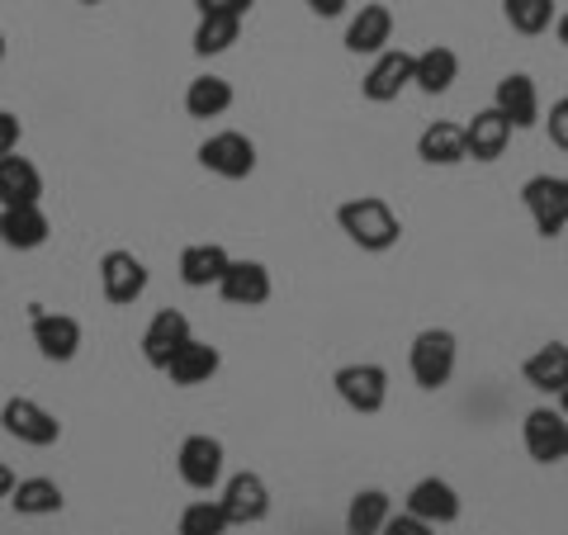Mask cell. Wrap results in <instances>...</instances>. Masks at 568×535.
<instances>
[{"mask_svg": "<svg viewBox=\"0 0 568 535\" xmlns=\"http://www.w3.org/2000/svg\"><path fill=\"white\" fill-rule=\"evenodd\" d=\"M336 228L346 233L351 246H361L369 256H384L394 252L398 238H403V219L394 213V204L384 194H355V200L336 204Z\"/></svg>", "mask_w": 568, "mask_h": 535, "instance_id": "1", "label": "cell"}, {"mask_svg": "<svg viewBox=\"0 0 568 535\" xmlns=\"http://www.w3.org/2000/svg\"><path fill=\"white\" fill-rule=\"evenodd\" d=\"M455 365H459V342L450 327H426L413 336V346H407V370H413V384L426 388V394H436V388H446L455 380Z\"/></svg>", "mask_w": 568, "mask_h": 535, "instance_id": "2", "label": "cell"}, {"mask_svg": "<svg viewBox=\"0 0 568 535\" xmlns=\"http://www.w3.org/2000/svg\"><path fill=\"white\" fill-rule=\"evenodd\" d=\"M0 432L20 445H33V451H48V445L62 441V422H58V413H48L39 398L14 394L0 407Z\"/></svg>", "mask_w": 568, "mask_h": 535, "instance_id": "3", "label": "cell"}, {"mask_svg": "<svg viewBox=\"0 0 568 535\" xmlns=\"http://www.w3.org/2000/svg\"><path fill=\"white\" fill-rule=\"evenodd\" d=\"M332 388H336V398H342L351 413L375 417V413H384V403H388V370L375 365V361H355V365H342L332 374Z\"/></svg>", "mask_w": 568, "mask_h": 535, "instance_id": "4", "label": "cell"}, {"mask_svg": "<svg viewBox=\"0 0 568 535\" xmlns=\"http://www.w3.org/2000/svg\"><path fill=\"white\" fill-rule=\"evenodd\" d=\"M227 470V451L219 436L209 432H194L181 441V451H175V474H181V484L194 488V493H213L219 488V478Z\"/></svg>", "mask_w": 568, "mask_h": 535, "instance_id": "5", "label": "cell"}, {"mask_svg": "<svg viewBox=\"0 0 568 535\" xmlns=\"http://www.w3.org/2000/svg\"><path fill=\"white\" fill-rule=\"evenodd\" d=\"M521 204L540 238H559L568 228V175H530L521 185Z\"/></svg>", "mask_w": 568, "mask_h": 535, "instance_id": "6", "label": "cell"}, {"mask_svg": "<svg viewBox=\"0 0 568 535\" xmlns=\"http://www.w3.org/2000/svg\"><path fill=\"white\" fill-rule=\"evenodd\" d=\"M200 166L219 181H246L256 171V142L237 133V129H223V133H209L200 142Z\"/></svg>", "mask_w": 568, "mask_h": 535, "instance_id": "7", "label": "cell"}, {"mask_svg": "<svg viewBox=\"0 0 568 535\" xmlns=\"http://www.w3.org/2000/svg\"><path fill=\"white\" fill-rule=\"evenodd\" d=\"M29 336H33V346H39L43 361L52 365H67V361H77L81 355V323L71 313H48L33 303V313H29Z\"/></svg>", "mask_w": 568, "mask_h": 535, "instance_id": "8", "label": "cell"}, {"mask_svg": "<svg viewBox=\"0 0 568 535\" xmlns=\"http://www.w3.org/2000/svg\"><path fill=\"white\" fill-rule=\"evenodd\" d=\"M148 261L123 252V246H110V252L100 256V290L104 299L114 303V309H129V303H138L142 294H148Z\"/></svg>", "mask_w": 568, "mask_h": 535, "instance_id": "9", "label": "cell"}, {"mask_svg": "<svg viewBox=\"0 0 568 535\" xmlns=\"http://www.w3.org/2000/svg\"><path fill=\"white\" fill-rule=\"evenodd\" d=\"M521 441L536 465H564L568 460V417L559 407H530L521 422Z\"/></svg>", "mask_w": 568, "mask_h": 535, "instance_id": "10", "label": "cell"}, {"mask_svg": "<svg viewBox=\"0 0 568 535\" xmlns=\"http://www.w3.org/2000/svg\"><path fill=\"white\" fill-rule=\"evenodd\" d=\"M493 110L503 114L511 129H536V123L545 119L536 77H526V71H507V77L497 81V91H493Z\"/></svg>", "mask_w": 568, "mask_h": 535, "instance_id": "11", "label": "cell"}, {"mask_svg": "<svg viewBox=\"0 0 568 535\" xmlns=\"http://www.w3.org/2000/svg\"><path fill=\"white\" fill-rule=\"evenodd\" d=\"M407 512L422 516L426 526H450V522L465 516V497H459L455 484H446V478L426 474V478H417V484L407 488Z\"/></svg>", "mask_w": 568, "mask_h": 535, "instance_id": "12", "label": "cell"}, {"mask_svg": "<svg viewBox=\"0 0 568 535\" xmlns=\"http://www.w3.org/2000/svg\"><path fill=\"white\" fill-rule=\"evenodd\" d=\"M407 85H413V52H403V48H384L375 62H369L365 71V81H361V95L369 104H388V100H398Z\"/></svg>", "mask_w": 568, "mask_h": 535, "instance_id": "13", "label": "cell"}, {"mask_svg": "<svg viewBox=\"0 0 568 535\" xmlns=\"http://www.w3.org/2000/svg\"><path fill=\"white\" fill-rule=\"evenodd\" d=\"M223 512H227V522L233 526H261L265 516H271V488H265V478L261 474H233L223 484Z\"/></svg>", "mask_w": 568, "mask_h": 535, "instance_id": "14", "label": "cell"}, {"mask_svg": "<svg viewBox=\"0 0 568 535\" xmlns=\"http://www.w3.org/2000/svg\"><path fill=\"white\" fill-rule=\"evenodd\" d=\"M190 317L181 309H162V313H152V323L142 327V361H148L152 370H166L171 365V355L181 351L190 342Z\"/></svg>", "mask_w": 568, "mask_h": 535, "instance_id": "15", "label": "cell"}, {"mask_svg": "<svg viewBox=\"0 0 568 535\" xmlns=\"http://www.w3.org/2000/svg\"><path fill=\"white\" fill-rule=\"evenodd\" d=\"M271 294H275V280L261 261H233L219 280V299L227 309H261Z\"/></svg>", "mask_w": 568, "mask_h": 535, "instance_id": "16", "label": "cell"}, {"mask_svg": "<svg viewBox=\"0 0 568 535\" xmlns=\"http://www.w3.org/2000/svg\"><path fill=\"white\" fill-rule=\"evenodd\" d=\"M384 48H394V10L388 6H361V14L346 24V52L355 58H379Z\"/></svg>", "mask_w": 568, "mask_h": 535, "instance_id": "17", "label": "cell"}, {"mask_svg": "<svg viewBox=\"0 0 568 535\" xmlns=\"http://www.w3.org/2000/svg\"><path fill=\"white\" fill-rule=\"evenodd\" d=\"M52 238V223L43 204H10L0 209V242L10 246V252H39V246Z\"/></svg>", "mask_w": 568, "mask_h": 535, "instance_id": "18", "label": "cell"}, {"mask_svg": "<svg viewBox=\"0 0 568 535\" xmlns=\"http://www.w3.org/2000/svg\"><path fill=\"white\" fill-rule=\"evenodd\" d=\"M219 370H223V351L209 346V342H200V336H190V342L171 355V365H166L162 374H166L175 388H200V384H209Z\"/></svg>", "mask_w": 568, "mask_h": 535, "instance_id": "19", "label": "cell"}, {"mask_svg": "<svg viewBox=\"0 0 568 535\" xmlns=\"http://www.w3.org/2000/svg\"><path fill=\"white\" fill-rule=\"evenodd\" d=\"M227 265H233L227 246H219V242H190L181 252V261H175V271H181L185 290H219V280H223Z\"/></svg>", "mask_w": 568, "mask_h": 535, "instance_id": "20", "label": "cell"}, {"mask_svg": "<svg viewBox=\"0 0 568 535\" xmlns=\"http://www.w3.org/2000/svg\"><path fill=\"white\" fill-rule=\"evenodd\" d=\"M459 81V52L446 43H432L413 52V85L422 95H446L450 85Z\"/></svg>", "mask_w": 568, "mask_h": 535, "instance_id": "21", "label": "cell"}, {"mask_svg": "<svg viewBox=\"0 0 568 535\" xmlns=\"http://www.w3.org/2000/svg\"><path fill=\"white\" fill-rule=\"evenodd\" d=\"M417 157L426 166H459L469 162V148H465V123H450V119H436L417 133Z\"/></svg>", "mask_w": 568, "mask_h": 535, "instance_id": "22", "label": "cell"}, {"mask_svg": "<svg viewBox=\"0 0 568 535\" xmlns=\"http://www.w3.org/2000/svg\"><path fill=\"white\" fill-rule=\"evenodd\" d=\"M43 200V171L29 162V157L10 152L0 157V209L10 204H39Z\"/></svg>", "mask_w": 568, "mask_h": 535, "instance_id": "23", "label": "cell"}, {"mask_svg": "<svg viewBox=\"0 0 568 535\" xmlns=\"http://www.w3.org/2000/svg\"><path fill=\"white\" fill-rule=\"evenodd\" d=\"M511 133H517V129H511V123L488 104V110H478V114L465 123V148H469L474 162H497V157L507 152Z\"/></svg>", "mask_w": 568, "mask_h": 535, "instance_id": "24", "label": "cell"}, {"mask_svg": "<svg viewBox=\"0 0 568 535\" xmlns=\"http://www.w3.org/2000/svg\"><path fill=\"white\" fill-rule=\"evenodd\" d=\"M233 100H237V91H233V81L227 77H194L190 85H185V114L190 119H223L227 110H233Z\"/></svg>", "mask_w": 568, "mask_h": 535, "instance_id": "25", "label": "cell"}, {"mask_svg": "<svg viewBox=\"0 0 568 535\" xmlns=\"http://www.w3.org/2000/svg\"><path fill=\"white\" fill-rule=\"evenodd\" d=\"M521 380L536 388V394H559V388L568 384V346L564 342H549L536 355H526Z\"/></svg>", "mask_w": 568, "mask_h": 535, "instance_id": "26", "label": "cell"}, {"mask_svg": "<svg viewBox=\"0 0 568 535\" xmlns=\"http://www.w3.org/2000/svg\"><path fill=\"white\" fill-rule=\"evenodd\" d=\"M394 516V497L384 488H361L346 503V535H379Z\"/></svg>", "mask_w": 568, "mask_h": 535, "instance_id": "27", "label": "cell"}, {"mask_svg": "<svg viewBox=\"0 0 568 535\" xmlns=\"http://www.w3.org/2000/svg\"><path fill=\"white\" fill-rule=\"evenodd\" d=\"M10 507H14V516H58L67 507V497L58 488V478L33 474V478H20V484H14Z\"/></svg>", "mask_w": 568, "mask_h": 535, "instance_id": "28", "label": "cell"}, {"mask_svg": "<svg viewBox=\"0 0 568 535\" xmlns=\"http://www.w3.org/2000/svg\"><path fill=\"white\" fill-rule=\"evenodd\" d=\"M242 39V20L237 14H200V24H194V52L200 58H219Z\"/></svg>", "mask_w": 568, "mask_h": 535, "instance_id": "29", "label": "cell"}, {"mask_svg": "<svg viewBox=\"0 0 568 535\" xmlns=\"http://www.w3.org/2000/svg\"><path fill=\"white\" fill-rule=\"evenodd\" d=\"M233 522L219 497H194V503L181 507V522H175V535H227Z\"/></svg>", "mask_w": 568, "mask_h": 535, "instance_id": "30", "label": "cell"}, {"mask_svg": "<svg viewBox=\"0 0 568 535\" xmlns=\"http://www.w3.org/2000/svg\"><path fill=\"white\" fill-rule=\"evenodd\" d=\"M503 20L517 33H526V39H536V33H545L559 20V10L555 0H503Z\"/></svg>", "mask_w": 568, "mask_h": 535, "instance_id": "31", "label": "cell"}, {"mask_svg": "<svg viewBox=\"0 0 568 535\" xmlns=\"http://www.w3.org/2000/svg\"><path fill=\"white\" fill-rule=\"evenodd\" d=\"M545 133H549V142H555V148H559V152H568V95H559L555 104H549Z\"/></svg>", "mask_w": 568, "mask_h": 535, "instance_id": "32", "label": "cell"}, {"mask_svg": "<svg viewBox=\"0 0 568 535\" xmlns=\"http://www.w3.org/2000/svg\"><path fill=\"white\" fill-rule=\"evenodd\" d=\"M379 535H436V526H426L422 516H413V512H394Z\"/></svg>", "mask_w": 568, "mask_h": 535, "instance_id": "33", "label": "cell"}, {"mask_svg": "<svg viewBox=\"0 0 568 535\" xmlns=\"http://www.w3.org/2000/svg\"><path fill=\"white\" fill-rule=\"evenodd\" d=\"M20 114H10V110H0V157H10V152H20Z\"/></svg>", "mask_w": 568, "mask_h": 535, "instance_id": "34", "label": "cell"}, {"mask_svg": "<svg viewBox=\"0 0 568 535\" xmlns=\"http://www.w3.org/2000/svg\"><path fill=\"white\" fill-rule=\"evenodd\" d=\"M194 6H200V14H237V20H242L256 0H194Z\"/></svg>", "mask_w": 568, "mask_h": 535, "instance_id": "35", "label": "cell"}, {"mask_svg": "<svg viewBox=\"0 0 568 535\" xmlns=\"http://www.w3.org/2000/svg\"><path fill=\"white\" fill-rule=\"evenodd\" d=\"M304 6L317 14V20H336V14H346L351 0H304Z\"/></svg>", "mask_w": 568, "mask_h": 535, "instance_id": "36", "label": "cell"}, {"mask_svg": "<svg viewBox=\"0 0 568 535\" xmlns=\"http://www.w3.org/2000/svg\"><path fill=\"white\" fill-rule=\"evenodd\" d=\"M14 484H20V478H14V470L6 465V460H0V497H6V503H10V493H14Z\"/></svg>", "mask_w": 568, "mask_h": 535, "instance_id": "37", "label": "cell"}, {"mask_svg": "<svg viewBox=\"0 0 568 535\" xmlns=\"http://www.w3.org/2000/svg\"><path fill=\"white\" fill-rule=\"evenodd\" d=\"M555 39H559V43H564V48H568V10H564V14H559V20H555Z\"/></svg>", "mask_w": 568, "mask_h": 535, "instance_id": "38", "label": "cell"}, {"mask_svg": "<svg viewBox=\"0 0 568 535\" xmlns=\"http://www.w3.org/2000/svg\"><path fill=\"white\" fill-rule=\"evenodd\" d=\"M555 398H559V413H564V417H568V384H564V388H559V394H555Z\"/></svg>", "mask_w": 568, "mask_h": 535, "instance_id": "39", "label": "cell"}, {"mask_svg": "<svg viewBox=\"0 0 568 535\" xmlns=\"http://www.w3.org/2000/svg\"><path fill=\"white\" fill-rule=\"evenodd\" d=\"M0 62H6V33H0Z\"/></svg>", "mask_w": 568, "mask_h": 535, "instance_id": "40", "label": "cell"}, {"mask_svg": "<svg viewBox=\"0 0 568 535\" xmlns=\"http://www.w3.org/2000/svg\"><path fill=\"white\" fill-rule=\"evenodd\" d=\"M81 6H104V0H81Z\"/></svg>", "mask_w": 568, "mask_h": 535, "instance_id": "41", "label": "cell"}]
</instances>
